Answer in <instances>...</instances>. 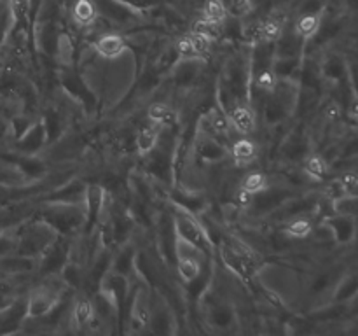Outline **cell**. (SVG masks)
Here are the masks:
<instances>
[{
    "label": "cell",
    "mask_w": 358,
    "mask_h": 336,
    "mask_svg": "<svg viewBox=\"0 0 358 336\" xmlns=\"http://www.w3.org/2000/svg\"><path fill=\"white\" fill-rule=\"evenodd\" d=\"M250 46L238 48L224 59L217 77V102L224 112L241 104H250Z\"/></svg>",
    "instance_id": "6da1fadb"
},
{
    "label": "cell",
    "mask_w": 358,
    "mask_h": 336,
    "mask_svg": "<svg viewBox=\"0 0 358 336\" xmlns=\"http://www.w3.org/2000/svg\"><path fill=\"white\" fill-rule=\"evenodd\" d=\"M35 217L48 223L58 234L73 238L84 231L86 209H84V203L45 200L42 205H38Z\"/></svg>",
    "instance_id": "7a4b0ae2"
},
{
    "label": "cell",
    "mask_w": 358,
    "mask_h": 336,
    "mask_svg": "<svg viewBox=\"0 0 358 336\" xmlns=\"http://www.w3.org/2000/svg\"><path fill=\"white\" fill-rule=\"evenodd\" d=\"M58 233L38 217L27 219L16 226V252L30 258H41L45 248L56 240Z\"/></svg>",
    "instance_id": "3957f363"
},
{
    "label": "cell",
    "mask_w": 358,
    "mask_h": 336,
    "mask_svg": "<svg viewBox=\"0 0 358 336\" xmlns=\"http://www.w3.org/2000/svg\"><path fill=\"white\" fill-rule=\"evenodd\" d=\"M170 206H171V216H173L175 230H177V237L180 238V240L191 244L192 247L205 252L206 255H212L213 258L217 252V247L215 244H213L212 238H210L201 217L189 212V210L180 209V206L171 205V203Z\"/></svg>",
    "instance_id": "277c9868"
},
{
    "label": "cell",
    "mask_w": 358,
    "mask_h": 336,
    "mask_svg": "<svg viewBox=\"0 0 358 336\" xmlns=\"http://www.w3.org/2000/svg\"><path fill=\"white\" fill-rule=\"evenodd\" d=\"M70 241L72 238L58 234L56 240L49 245L44 251V254L38 258L37 273L38 276H48V275H59L63 266L69 262L70 258Z\"/></svg>",
    "instance_id": "5b68a950"
},
{
    "label": "cell",
    "mask_w": 358,
    "mask_h": 336,
    "mask_svg": "<svg viewBox=\"0 0 358 336\" xmlns=\"http://www.w3.org/2000/svg\"><path fill=\"white\" fill-rule=\"evenodd\" d=\"M191 150L196 156V160L201 161V163L205 164L222 163L227 158L226 144L220 142L219 139H215V136L210 135V133L199 132L198 128H196V135L194 140H192Z\"/></svg>",
    "instance_id": "8992f818"
},
{
    "label": "cell",
    "mask_w": 358,
    "mask_h": 336,
    "mask_svg": "<svg viewBox=\"0 0 358 336\" xmlns=\"http://www.w3.org/2000/svg\"><path fill=\"white\" fill-rule=\"evenodd\" d=\"M45 146H48V135H45L44 122L41 118H37L20 136L14 139L13 150L23 156H34L41 153Z\"/></svg>",
    "instance_id": "52a82bcc"
},
{
    "label": "cell",
    "mask_w": 358,
    "mask_h": 336,
    "mask_svg": "<svg viewBox=\"0 0 358 336\" xmlns=\"http://www.w3.org/2000/svg\"><path fill=\"white\" fill-rule=\"evenodd\" d=\"M324 223L331 230L332 240L336 245H352L357 238V217L345 212H334L325 217Z\"/></svg>",
    "instance_id": "ba28073f"
},
{
    "label": "cell",
    "mask_w": 358,
    "mask_h": 336,
    "mask_svg": "<svg viewBox=\"0 0 358 336\" xmlns=\"http://www.w3.org/2000/svg\"><path fill=\"white\" fill-rule=\"evenodd\" d=\"M136 252H138V248L135 247V244L131 240L117 245V251L112 252L110 255V272L119 273L122 276H128L131 280L136 273Z\"/></svg>",
    "instance_id": "9c48e42d"
},
{
    "label": "cell",
    "mask_w": 358,
    "mask_h": 336,
    "mask_svg": "<svg viewBox=\"0 0 358 336\" xmlns=\"http://www.w3.org/2000/svg\"><path fill=\"white\" fill-rule=\"evenodd\" d=\"M93 49L100 58L105 59L119 58L126 51H129L124 35L117 34V31H103L101 35H98L93 42Z\"/></svg>",
    "instance_id": "30bf717a"
},
{
    "label": "cell",
    "mask_w": 358,
    "mask_h": 336,
    "mask_svg": "<svg viewBox=\"0 0 358 336\" xmlns=\"http://www.w3.org/2000/svg\"><path fill=\"white\" fill-rule=\"evenodd\" d=\"M306 51V41L301 37L294 28V23L290 27H283L280 37L275 41V56H304Z\"/></svg>",
    "instance_id": "8fae6325"
},
{
    "label": "cell",
    "mask_w": 358,
    "mask_h": 336,
    "mask_svg": "<svg viewBox=\"0 0 358 336\" xmlns=\"http://www.w3.org/2000/svg\"><path fill=\"white\" fill-rule=\"evenodd\" d=\"M227 118H229L231 128H234L241 135H250L252 132H255L257 111L250 104H241L234 107L233 111L227 112Z\"/></svg>",
    "instance_id": "7c38bea8"
},
{
    "label": "cell",
    "mask_w": 358,
    "mask_h": 336,
    "mask_svg": "<svg viewBox=\"0 0 358 336\" xmlns=\"http://www.w3.org/2000/svg\"><path fill=\"white\" fill-rule=\"evenodd\" d=\"M93 315L94 307L90 294H79L73 298L72 308H70V326L73 328V331H84Z\"/></svg>",
    "instance_id": "4fadbf2b"
},
{
    "label": "cell",
    "mask_w": 358,
    "mask_h": 336,
    "mask_svg": "<svg viewBox=\"0 0 358 336\" xmlns=\"http://www.w3.org/2000/svg\"><path fill=\"white\" fill-rule=\"evenodd\" d=\"M358 294V266L357 268H346L343 276L339 279L334 293H332L331 303L345 304L353 300Z\"/></svg>",
    "instance_id": "5bb4252c"
},
{
    "label": "cell",
    "mask_w": 358,
    "mask_h": 336,
    "mask_svg": "<svg viewBox=\"0 0 358 336\" xmlns=\"http://www.w3.org/2000/svg\"><path fill=\"white\" fill-rule=\"evenodd\" d=\"M147 118L150 122L157 126H178L180 121V114L175 107H171L170 102L164 100H156L149 105L147 108Z\"/></svg>",
    "instance_id": "9a60e30c"
},
{
    "label": "cell",
    "mask_w": 358,
    "mask_h": 336,
    "mask_svg": "<svg viewBox=\"0 0 358 336\" xmlns=\"http://www.w3.org/2000/svg\"><path fill=\"white\" fill-rule=\"evenodd\" d=\"M304 56H275L271 70L276 79L297 80L299 83Z\"/></svg>",
    "instance_id": "2e32d148"
},
{
    "label": "cell",
    "mask_w": 358,
    "mask_h": 336,
    "mask_svg": "<svg viewBox=\"0 0 358 336\" xmlns=\"http://www.w3.org/2000/svg\"><path fill=\"white\" fill-rule=\"evenodd\" d=\"M329 160L325 158V154L322 153H313L311 150L306 158L303 160V172L306 174V177L311 182H322L329 175Z\"/></svg>",
    "instance_id": "e0dca14e"
},
{
    "label": "cell",
    "mask_w": 358,
    "mask_h": 336,
    "mask_svg": "<svg viewBox=\"0 0 358 336\" xmlns=\"http://www.w3.org/2000/svg\"><path fill=\"white\" fill-rule=\"evenodd\" d=\"M161 126L154 125V122H149V125H143L136 128L135 135V150L138 156H147L150 150L154 149V146L157 144V139H159Z\"/></svg>",
    "instance_id": "ac0fdd59"
},
{
    "label": "cell",
    "mask_w": 358,
    "mask_h": 336,
    "mask_svg": "<svg viewBox=\"0 0 358 336\" xmlns=\"http://www.w3.org/2000/svg\"><path fill=\"white\" fill-rule=\"evenodd\" d=\"M311 216H313V214H303V216L292 217L290 220L283 223L282 231L290 238V240H304V238H310L311 231H313L315 227Z\"/></svg>",
    "instance_id": "d6986e66"
},
{
    "label": "cell",
    "mask_w": 358,
    "mask_h": 336,
    "mask_svg": "<svg viewBox=\"0 0 358 336\" xmlns=\"http://www.w3.org/2000/svg\"><path fill=\"white\" fill-rule=\"evenodd\" d=\"M231 156H233L234 164L238 168L248 167L257 158V144L252 139L243 136V139L236 140L233 144V147H231Z\"/></svg>",
    "instance_id": "ffe728a7"
},
{
    "label": "cell",
    "mask_w": 358,
    "mask_h": 336,
    "mask_svg": "<svg viewBox=\"0 0 358 336\" xmlns=\"http://www.w3.org/2000/svg\"><path fill=\"white\" fill-rule=\"evenodd\" d=\"M72 18L79 27H90L93 21H96L98 13L93 0H77L72 9Z\"/></svg>",
    "instance_id": "44dd1931"
},
{
    "label": "cell",
    "mask_w": 358,
    "mask_h": 336,
    "mask_svg": "<svg viewBox=\"0 0 358 336\" xmlns=\"http://www.w3.org/2000/svg\"><path fill=\"white\" fill-rule=\"evenodd\" d=\"M269 184H271V182H269V177L261 170L248 172V174L243 175V178H241V189H245V191L250 192V195L262 191V189L268 188Z\"/></svg>",
    "instance_id": "7402d4cb"
},
{
    "label": "cell",
    "mask_w": 358,
    "mask_h": 336,
    "mask_svg": "<svg viewBox=\"0 0 358 336\" xmlns=\"http://www.w3.org/2000/svg\"><path fill=\"white\" fill-rule=\"evenodd\" d=\"M226 6H224L222 0H206L205 4V20L210 23L220 24L226 20Z\"/></svg>",
    "instance_id": "603a6c76"
},
{
    "label": "cell",
    "mask_w": 358,
    "mask_h": 336,
    "mask_svg": "<svg viewBox=\"0 0 358 336\" xmlns=\"http://www.w3.org/2000/svg\"><path fill=\"white\" fill-rule=\"evenodd\" d=\"M339 4L348 16H358V0H341Z\"/></svg>",
    "instance_id": "cb8c5ba5"
}]
</instances>
